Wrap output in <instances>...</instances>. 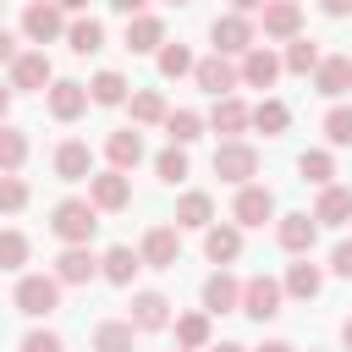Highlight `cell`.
I'll return each instance as SVG.
<instances>
[{
  "instance_id": "6da1fadb",
  "label": "cell",
  "mask_w": 352,
  "mask_h": 352,
  "mask_svg": "<svg viewBox=\"0 0 352 352\" xmlns=\"http://www.w3.org/2000/svg\"><path fill=\"white\" fill-rule=\"evenodd\" d=\"M50 231H55L66 248H88L94 231H99V209H94L88 198H60L55 214H50Z\"/></svg>"
},
{
  "instance_id": "7a4b0ae2",
  "label": "cell",
  "mask_w": 352,
  "mask_h": 352,
  "mask_svg": "<svg viewBox=\"0 0 352 352\" xmlns=\"http://www.w3.org/2000/svg\"><path fill=\"white\" fill-rule=\"evenodd\" d=\"M11 302H16V314H28V319H50V314L60 308V280H55V275H22L16 292H11Z\"/></svg>"
},
{
  "instance_id": "3957f363",
  "label": "cell",
  "mask_w": 352,
  "mask_h": 352,
  "mask_svg": "<svg viewBox=\"0 0 352 352\" xmlns=\"http://www.w3.org/2000/svg\"><path fill=\"white\" fill-rule=\"evenodd\" d=\"M214 176L231 182V187H248V182L258 176V148L242 143V138H226V143L214 148Z\"/></svg>"
},
{
  "instance_id": "277c9868",
  "label": "cell",
  "mask_w": 352,
  "mask_h": 352,
  "mask_svg": "<svg viewBox=\"0 0 352 352\" xmlns=\"http://www.w3.org/2000/svg\"><path fill=\"white\" fill-rule=\"evenodd\" d=\"M209 38H214V55H248L253 44H258V33H253V22L248 16H236V11H226V16H214L209 22Z\"/></svg>"
},
{
  "instance_id": "5b68a950",
  "label": "cell",
  "mask_w": 352,
  "mask_h": 352,
  "mask_svg": "<svg viewBox=\"0 0 352 352\" xmlns=\"http://www.w3.org/2000/svg\"><path fill=\"white\" fill-rule=\"evenodd\" d=\"M280 297H286V292H280V280H275V275H248V280H242V302H236V308H242L248 319H258V324H264V319H275V314H280Z\"/></svg>"
},
{
  "instance_id": "8992f818",
  "label": "cell",
  "mask_w": 352,
  "mask_h": 352,
  "mask_svg": "<svg viewBox=\"0 0 352 352\" xmlns=\"http://www.w3.org/2000/svg\"><path fill=\"white\" fill-rule=\"evenodd\" d=\"M50 82H55V66L44 50H22L11 60V94H44Z\"/></svg>"
},
{
  "instance_id": "52a82bcc",
  "label": "cell",
  "mask_w": 352,
  "mask_h": 352,
  "mask_svg": "<svg viewBox=\"0 0 352 352\" xmlns=\"http://www.w3.org/2000/svg\"><path fill=\"white\" fill-rule=\"evenodd\" d=\"M88 204H94L99 214L126 209V204H132V176H126V170H99V176H88Z\"/></svg>"
},
{
  "instance_id": "ba28073f",
  "label": "cell",
  "mask_w": 352,
  "mask_h": 352,
  "mask_svg": "<svg viewBox=\"0 0 352 352\" xmlns=\"http://www.w3.org/2000/svg\"><path fill=\"white\" fill-rule=\"evenodd\" d=\"M138 258H143V270H176V258H182V231H176V226H148Z\"/></svg>"
},
{
  "instance_id": "9c48e42d",
  "label": "cell",
  "mask_w": 352,
  "mask_h": 352,
  "mask_svg": "<svg viewBox=\"0 0 352 352\" xmlns=\"http://www.w3.org/2000/svg\"><path fill=\"white\" fill-rule=\"evenodd\" d=\"M22 33H28L33 44H55V38L66 33V11H60L55 0H33V6L22 11Z\"/></svg>"
},
{
  "instance_id": "30bf717a",
  "label": "cell",
  "mask_w": 352,
  "mask_h": 352,
  "mask_svg": "<svg viewBox=\"0 0 352 352\" xmlns=\"http://www.w3.org/2000/svg\"><path fill=\"white\" fill-rule=\"evenodd\" d=\"M44 104H50V116H55V121H77V116L88 110V82L55 77V82L44 88Z\"/></svg>"
},
{
  "instance_id": "8fae6325",
  "label": "cell",
  "mask_w": 352,
  "mask_h": 352,
  "mask_svg": "<svg viewBox=\"0 0 352 352\" xmlns=\"http://www.w3.org/2000/svg\"><path fill=\"white\" fill-rule=\"evenodd\" d=\"M231 220H236V226H264V220H275V192H270V187H258V182L236 187Z\"/></svg>"
},
{
  "instance_id": "7c38bea8",
  "label": "cell",
  "mask_w": 352,
  "mask_h": 352,
  "mask_svg": "<svg viewBox=\"0 0 352 352\" xmlns=\"http://www.w3.org/2000/svg\"><path fill=\"white\" fill-rule=\"evenodd\" d=\"M275 242H280L286 253L308 258L314 242H319V220H314V214H280V220H275Z\"/></svg>"
},
{
  "instance_id": "4fadbf2b",
  "label": "cell",
  "mask_w": 352,
  "mask_h": 352,
  "mask_svg": "<svg viewBox=\"0 0 352 352\" xmlns=\"http://www.w3.org/2000/svg\"><path fill=\"white\" fill-rule=\"evenodd\" d=\"M275 77H280V55L270 44H253L236 66V82H248V88H275Z\"/></svg>"
},
{
  "instance_id": "5bb4252c",
  "label": "cell",
  "mask_w": 352,
  "mask_h": 352,
  "mask_svg": "<svg viewBox=\"0 0 352 352\" xmlns=\"http://www.w3.org/2000/svg\"><path fill=\"white\" fill-rule=\"evenodd\" d=\"M192 82H198L204 94L226 99V94L236 88V66H231L226 55H204V60H192Z\"/></svg>"
},
{
  "instance_id": "9a60e30c",
  "label": "cell",
  "mask_w": 352,
  "mask_h": 352,
  "mask_svg": "<svg viewBox=\"0 0 352 352\" xmlns=\"http://www.w3.org/2000/svg\"><path fill=\"white\" fill-rule=\"evenodd\" d=\"M314 88H319L324 99L352 94V55H319V66H314Z\"/></svg>"
},
{
  "instance_id": "2e32d148",
  "label": "cell",
  "mask_w": 352,
  "mask_h": 352,
  "mask_svg": "<svg viewBox=\"0 0 352 352\" xmlns=\"http://www.w3.org/2000/svg\"><path fill=\"white\" fill-rule=\"evenodd\" d=\"M55 176H60V182H88V176H94V148H88L82 138H66V143L55 148Z\"/></svg>"
},
{
  "instance_id": "e0dca14e",
  "label": "cell",
  "mask_w": 352,
  "mask_h": 352,
  "mask_svg": "<svg viewBox=\"0 0 352 352\" xmlns=\"http://www.w3.org/2000/svg\"><path fill=\"white\" fill-rule=\"evenodd\" d=\"M126 324H132V330H165V324H170V297H165V292H138Z\"/></svg>"
},
{
  "instance_id": "ac0fdd59",
  "label": "cell",
  "mask_w": 352,
  "mask_h": 352,
  "mask_svg": "<svg viewBox=\"0 0 352 352\" xmlns=\"http://www.w3.org/2000/svg\"><path fill=\"white\" fill-rule=\"evenodd\" d=\"M302 33V6L297 0H264V38H297Z\"/></svg>"
},
{
  "instance_id": "d6986e66",
  "label": "cell",
  "mask_w": 352,
  "mask_h": 352,
  "mask_svg": "<svg viewBox=\"0 0 352 352\" xmlns=\"http://www.w3.org/2000/svg\"><path fill=\"white\" fill-rule=\"evenodd\" d=\"M204 258L220 264V270L236 264V258H242V226H209V231H204Z\"/></svg>"
},
{
  "instance_id": "ffe728a7",
  "label": "cell",
  "mask_w": 352,
  "mask_h": 352,
  "mask_svg": "<svg viewBox=\"0 0 352 352\" xmlns=\"http://www.w3.org/2000/svg\"><path fill=\"white\" fill-rule=\"evenodd\" d=\"M60 286H88L94 275H99V258L88 253V248H66L60 258H55V270H50Z\"/></svg>"
},
{
  "instance_id": "44dd1931",
  "label": "cell",
  "mask_w": 352,
  "mask_h": 352,
  "mask_svg": "<svg viewBox=\"0 0 352 352\" xmlns=\"http://www.w3.org/2000/svg\"><path fill=\"white\" fill-rule=\"evenodd\" d=\"M160 44H165V22H160L154 11L126 16V50H132V55H154Z\"/></svg>"
},
{
  "instance_id": "7402d4cb",
  "label": "cell",
  "mask_w": 352,
  "mask_h": 352,
  "mask_svg": "<svg viewBox=\"0 0 352 352\" xmlns=\"http://www.w3.org/2000/svg\"><path fill=\"white\" fill-rule=\"evenodd\" d=\"M104 160H110V170H132V165L143 160V132H138V126L110 132V138H104Z\"/></svg>"
},
{
  "instance_id": "603a6c76",
  "label": "cell",
  "mask_w": 352,
  "mask_h": 352,
  "mask_svg": "<svg viewBox=\"0 0 352 352\" xmlns=\"http://www.w3.org/2000/svg\"><path fill=\"white\" fill-rule=\"evenodd\" d=\"M214 226V198L209 192H182L176 198V231H209Z\"/></svg>"
},
{
  "instance_id": "cb8c5ba5",
  "label": "cell",
  "mask_w": 352,
  "mask_h": 352,
  "mask_svg": "<svg viewBox=\"0 0 352 352\" xmlns=\"http://www.w3.org/2000/svg\"><path fill=\"white\" fill-rule=\"evenodd\" d=\"M236 302H242V280L226 275V270H214V275L204 280V314H231Z\"/></svg>"
},
{
  "instance_id": "d4e9b609",
  "label": "cell",
  "mask_w": 352,
  "mask_h": 352,
  "mask_svg": "<svg viewBox=\"0 0 352 352\" xmlns=\"http://www.w3.org/2000/svg\"><path fill=\"white\" fill-rule=\"evenodd\" d=\"M314 220L319 226H352V187H319V204H314Z\"/></svg>"
},
{
  "instance_id": "484cf974",
  "label": "cell",
  "mask_w": 352,
  "mask_h": 352,
  "mask_svg": "<svg viewBox=\"0 0 352 352\" xmlns=\"http://www.w3.org/2000/svg\"><path fill=\"white\" fill-rule=\"evenodd\" d=\"M126 110H132V126H165V116H170V104H165L160 88H138V94H126Z\"/></svg>"
},
{
  "instance_id": "4316f807",
  "label": "cell",
  "mask_w": 352,
  "mask_h": 352,
  "mask_svg": "<svg viewBox=\"0 0 352 352\" xmlns=\"http://www.w3.org/2000/svg\"><path fill=\"white\" fill-rule=\"evenodd\" d=\"M138 270H143V258H138L126 242H116V248L99 258V275H104L110 286H132V275H138Z\"/></svg>"
},
{
  "instance_id": "83f0119b",
  "label": "cell",
  "mask_w": 352,
  "mask_h": 352,
  "mask_svg": "<svg viewBox=\"0 0 352 352\" xmlns=\"http://www.w3.org/2000/svg\"><path fill=\"white\" fill-rule=\"evenodd\" d=\"M319 286H324V270H319V264H308V258H297V264L286 270V280H280V292H286V297H297V302L319 297Z\"/></svg>"
},
{
  "instance_id": "f1b7e54d",
  "label": "cell",
  "mask_w": 352,
  "mask_h": 352,
  "mask_svg": "<svg viewBox=\"0 0 352 352\" xmlns=\"http://www.w3.org/2000/svg\"><path fill=\"white\" fill-rule=\"evenodd\" d=\"M209 126H214V132H226V138H236V132H248V104H242L236 94H226V99H214V110H209Z\"/></svg>"
},
{
  "instance_id": "f546056e",
  "label": "cell",
  "mask_w": 352,
  "mask_h": 352,
  "mask_svg": "<svg viewBox=\"0 0 352 352\" xmlns=\"http://www.w3.org/2000/svg\"><path fill=\"white\" fill-rule=\"evenodd\" d=\"M314 66H319V44H314V38H302V33H297V38H286L280 72H292V77H308Z\"/></svg>"
},
{
  "instance_id": "4dcf8cb0",
  "label": "cell",
  "mask_w": 352,
  "mask_h": 352,
  "mask_svg": "<svg viewBox=\"0 0 352 352\" xmlns=\"http://www.w3.org/2000/svg\"><path fill=\"white\" fill-rule=\"evenodd\" d=\"M286 121H292V110H286L280 99H258V104L248 110V126H258L264 138H280V132H286Z\"/></svg>"
},
{
  "instance_id": "1f68e13d",
  "label": "cell",
  "mask_w": 352,
  "mask_h": 352,
  "mask_svg": "<svg viewBox=\"0 0 352 352\" xmlns=\"http://www.w3.org/2000/svg\"><path fill=\"white\" fill-rule=\"evenodd\" d=\"M22 165H28V132L0 121V176H16Z\"/></svg>"
},
{
  "instance_id": "d6a6232c",
  "label": "cell",
  "mask_w": 352,
  "mask_h": 352,
  "mask_svg": "<svg viewBox=\"0 0 352 352\" xmlns=\"http://www.w3.org/2000/svg\"><path fill=\"white\" fill-rule=\"evenodd\" d=\"M66 44H72L77 55H94V50H104V22H94V16H77V22H66Z\"/></svg>"
},
{
  "instance_id": "836d02e7",
  "label": "cell",
  "mask_w": 352,
  "mask_h": 352,
  "mask_svg": "<svg viewBox=\"0 0 352 352\" xmlns=\"http://www.w3.org/2000/svg\"><path fill=\"white\" fill-rule=\"evenodd\" d=\"M165 138H170L176 148L198 143V138H204V116H198V110H170V116H165Z\"/></svg>"
},
{
  "instance_id": "e575fe53",
  "label": "cell",
  "mask_w": 352,
  "mask_h": 352,
  "mask_svg": "<svg viewBox=\"0 0 352 352\" xmlns=\"http://www.w3.org/2000/svg\"><path fill=\"white\" fill-rule=\"evenodd\" d=\"M132 324L126 319H104V324H94V352H132Z\"/></svg>"
},
{
  "instance_id": "d590c367",
  "label": "cell",
  "mask_w": 352,
  "mask_h": 352,
  "mask_svg": "<svg viewBox=\"0 0 352 352\" xmlns=\"http://www.w3.org/2000/svg\"><path fill=\"white\" fill-rule=\"evenodd\" d=\"M88 104H126V77L121 72H99L94 82H88Z\"/></svg>"
},
{
  "instance_id": "8d00e7d4",
  "label": "cell",
  "mask_w": 352,
  "mask_h": 352,
  "mask_svg": "<svg viewBox=\"0 0 352 352\" xmlns=\"http://www.w3.org/2000/svg\"><path fill=\"white\" fill-rule=\"evenodd\" d=\"M297 170H302V182H314V187H330V182H336V154H330V148H308V154L297 160Z\"/></svg>"
},
{
  "instance_id": "74e56055",
  "label": "cell",
  "mask_w": 352,
  "mask_h": 352,
  "mask_svg": "<svg viewBox=\"0 0 352 352\" xmlns=\"http://www.w3.org/2000/svg\"><path fill=\"white\" fill-rule=\"evenodd\" d=\"M176 346H187V352H204V346H209V314H204V308L176 319Z\"/></svg>"
},
{
  "instance_id": "f35d334b",
  "label": "cell",
  "mask_w": 352,
  "mask_h": 352,
  "mask_svg": "<svg viewBox=\"0 0 352 352\" xmlns=\"http://www.w3.org/2000/svg\"><path fill=\"white\" fill-rule=\"evenodd\" d=\"M324 143L330 148H352V104H330L324 110Z\"/></svg>"
},
{
  "instance_id": "ab89813d",
  "label": "cell",
  "mask_w": 352,
  "mask_h": 352,
  "mask_svg": "<svg viewBox=\"0 0 352 352\" xmlns=\"http://www.w3.org/2000/svg\"><path fill=\"white\" fill-rule=\"evenodd\" d=\"M154 60H160V77H192V50L187 44H160Z\"/></svg>"
},
{
  "instance_id": "60d3db41",
  "label": "cell",
  "mask_w": 352,
  "mask_h": 352,
  "mask_svg": "<svg viewBox=\"0 0 352 352\" xmlns=\"http://www.w3.org/2000/svg\"><path fill=\"white\" fill-rule=\"evenodd\" d=\"M154 176L176 187V182L187 176V148H176V143H170V148H160V154H154Z\"/></svg>"
},
{
  "instance_id": "b9f144b4",
  "label": "cell",
  "mask_w": 352,
  "mask_h": 352,
  "mask_svg": "<svg viewBox=\"0 0 352 352\" xmlns=\"http://www.w3.org/2000/svg\"><path fill=\"white\" fill-rule=\"evenodd\" d=\"M28 198H33V192H28L22 176H0V214H22Z\"/></svg>"
},
{
  "instance_id": "7bdbcfd3",
  "label": "cell",
  "mask_w": 352,
  "mask_h": 352,
  "mask_svg": "<svg viewBox=\"0 0 352 352\" xmlns=\"http://www.w3.org/2000/svg\"><path fill=\"white\" fill-rule=\"evenodd\" d=\"M28 253H33V248H28L22 231H0V270H22Z\"/></svg>"
},
{
  "instance_id": "ee69618b",
  "label": "cell",
  "mask_w": 352,
  "mask_h": 352,
  "mask_svg": "<svg viewBox=\"0 0 352 352\" xmlns=\"http://www.w3.org/2000/svg\"><path fill=\"white\" fill-rule=\"evenodd\" d=\"M22 352H66V341L55 330H28L22 336Z\"/></svg>"
},
{
  "instance_id": "f6af8a7d",
  "label": "cell",
  "mask_w": 352,
  "mask_h": 352,
  "mask_svg": "<svg viewBox=\"0 0 352 352\" xmlns=\"http://www.w3.org/2000/svg\"><path fill=\"white\" fill-rule=\"evenodd\" d=\"M330 275L352 280V242H336V248H330Z\"/></svg>"
},
{
  "instance_id": "bcb514c9",
  "label": "cell",
  "mask_w": 352,
  "mask_h": 352,
  "mask_svg": "<svg viewBox=\"0 0 352 352\" xmlns=\"http://www.w3.org/2000/svg\"><path fill=\"white\" fill-rule=\"evenodd\" d=\"M110 11H121V16H143L148 11V0H104Z\"/></svg>"
},
{
  "instance_id": "7dc6e473",
  "label": "cell",
  "mask_w": 352,
  "mask_h": 352,
  "mask_svg": "<svg viewBox=\"0 0 352 352\" xmlns=\"http://www.w3.org/2000/svg\"><path fill=\"white\" fill-rule=\"evenodd\" d=\"M16 55H22V50H16V38H11V33H6V28H0V66H11V60H16Z\"/></svg>"
},
{
  "instance_id": "c3c4849f",
  "label": "cell",
  "mask_w": 352,
  "mask_h": 352,
  "mask_svg": "<svg viewBox=\"0 0 352 352\" xmlns=\"http://www.w3.org/2000/svg\"><path fill=\"white\" fill-rule=\"evenodd\" d=\"M319 11H324V16H346V11H352V0H319Z\"/></svg>"
},
{
  "instance_id": "681fc988",
  "label": "cell",
  "mask_w": 352,
  "mask_h": 352,
  "mask_svg": "<svg viewBox=\"0 0 352 352\" xmlns=\"http://www.w3.org/2000/svg\"><path fill=\"white\" fill-rule=\"evenodd\" d=\"M231 11L236 16H253V11H264V0H231Z\"/></svg>"
},
{
  "instance_id": "f907efd6",
  "label": "cell",
  "mask_w": 352,
  "mask_h": 352,
  "mask_svg": "<svg viewBox=\"0 0 352 352\" xmlns=\"http://www.w3.org/2000/svg\"><path fill=\"white\" fill-rule=\"evenodd\" d=\"M258 352H297V346H292V341H264Z\"/></svg>"
},
{
  "instance_id": "816d5d0a",
  "label": "cell",
  "mask_w": 352,
  "mask_h": 352,
  "mask_svg": "<svg viewBox=\"0 0 352 352\" xmlns=\"http://www.w3.org/2000/svg\"><path fill=\"white\" fill-rule=\"evenodd\" d=\"M60 11H88V0H55Z\"/></svg>"
},
{
  "instance_id": "f5cc1de1",
  "label": "cell",
  "mask_w": 352,
  "mask_h": 352,
  "mask_svg": "<svg viewBox=\"0 0 352 352\" xmlns=\"http://www.w3.org/2000/svg\"><path fill=\"white\" fill-rule=\"evenodd\" d=\"M11 116V88H0V121Z\"/></svg>"
},
{
  "instance_id": "db71d44e",
  "label": "cell",
  "mask_w": 352,
  "mask_h": 352,
  "mask_svg": "<svg viewBox=\"0 0 352 352\" xmlns=\"http://www.w3.org/2000/svg\"><path fill=\"white\" fill-rule=\"evenodd\" d=\"M341 346L352 352V319H341Z\"/></svg>"
},
{
  "instance_id": "11a10c76",
  "label": "cell",
  "mask_w": 352,
  "mask_h": 352,
  "mask_svg": "<svg viewBox=\"0 0 352 352\" xmlns=\"http://www.w3.org/2000/svg\"><path fill=\"white\" fill-rule=\"evenodd\" d=\"M209 352H248V346H236V341H220V346H209Z\"/></svg>"
},
{
  "instance_id": "9f6ffc18",
  "label": "cell",
  "mask_w": 352,
  "mask_h": 352,
  "mask_svg": "<svg viewBox=\"0 0 352 352\" xmlns=\"http://www.w3.org/2000/svg\"><path fill=\"white\" fill-rule=\"evenodd\" d=\"M170 6H192V0H170Z\"/></svg>"
},
{
  "instance_id": "6f0895ef",
  "label": "cell",
  "mask_w": 352,
  "mask_h": 352,
  "mask_svg": "<svg viewBox=\"0 0 352 352\" xmlns=\"http://www.w3.org/2000/svg\"><path fill=\"white\" fill-rule=\"evenodd\" d=\"M176 352H187V346H176Z\"/></svg>"
}]
</instances>
